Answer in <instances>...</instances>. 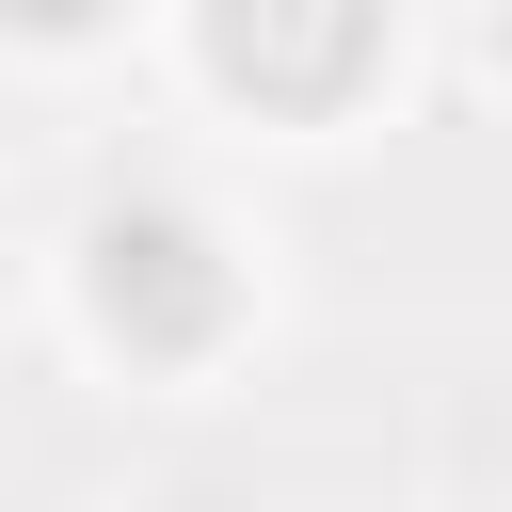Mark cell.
I'll use <instances>...</instances> for the list:
<instances>
[{
  "mask_svg": "<svg viewBox=\"0 0 512 512\" xmlns=\"http://www.w3.org/2000/svg\"><path fill=\"white\" fill-rule=\"evenodd\" d=\"M80 304H96V336H128V352H208L224 320H240V272H224V240L192 224V208H96V240H80Z\"/></svg>",
  "mask_w": 512,
  "mask_h": 512,
  "instance_id": "1",
  "label": "cell"
},
{
  "mask_svg": "<svg viewBox=\"0 0 512 512\" xmlns=\"http://www.w3.org/2000/svg\"><path fill=\"white\" fill-rule=\"evenodd\" d=\"M112 0H0V32H96Z\"/></svg>",
  "mask_w": 512,
  "mask_h": 512,
  "instance_id": "3",
  "label": "cell"
},
{
  "mask_svg": "<svg viewBox=\"0 0 512 512\" xmlns=\"http://www.w3.org/2000/svg\"><path fill=\"white\" fill-rule=\"evenodd\" d=\"M192 48L256 112H336L384 64V0H192Z\"/></svg>",
  "mask_w": 512,
  "mask_h": 512,
  "instance_id": "2",
  "label": "cell"
},
{
  "mask_svg": "<svg viewBox=\"0 0 512 512\" xmlns=\"http://www.w3.org/2000/svg\"><path fill=\"white\" fill-rule=\"evenodd\" d=\"M496 64H512V16H496Z\"/></svg>",
  "mask_w": 512,
  "mask_h": 512,
  "instance_id": "4",
  "label": "cell"
}]
</instances>
